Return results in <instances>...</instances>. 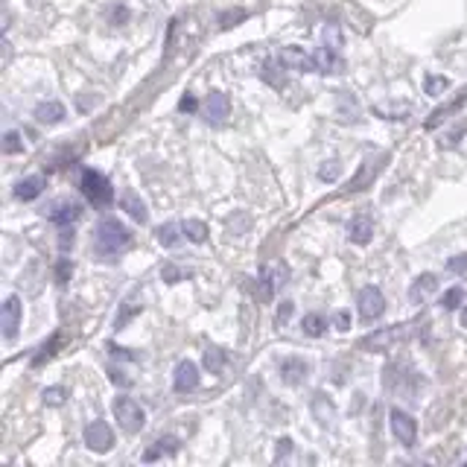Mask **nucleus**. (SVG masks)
<instances>
[{
  "label": "nucleus",
  "instance_id": "1",
  "mask_svg": "<svg viewBox=\"0 0 467 467\" xmlns=\"http://www.w3.org/2000/svg\"><path fill=\"white\" fill-rule=\"evenodd\" d=\"M132 243V231L126 228V225L114 216H105L100 219V225H96V231H94V251L100 254V257L111 260V257H117L120 251H126Z\"/></svg>",
  "mask_w": 467,
  "mask_h": 467
},
{
  "label": "nucleus",
  "instance_id": "2",
  "mask_svg": "<svg viewBox=\"0 0 467 467\" xmlns=\"http://www.w3.org/2000/svg\"><path fill=\"white\" fill-rule=\"evenodd\" d=\"M418 330V321H406V324H391V328H380L374 333H368L359 339V348L362 350H371V353H386L394 345H403L409 339L415 336Z\"/></svg>",
  "mask_w": 467,
  "mask_h": 467
},
{
  "label": "nucleus",
  "instance_id": "3",
  "mask_svg": "<svg viewBox=\"0 0 467 467\" xmlns=\"http://www.w3.org/2000/svg\"><path fill=\"white\" fill-rule=\"evenodd\" d=\"M79 190L94 207H108L111 202H114V187H111V181L100 173V169L85 167L79 173Z\"/></svg>",
  "mask_w": 467,
  "mask_h": 467
},
{
  "label": "nucleus",
  "instance_id": "4",
  "mask_svg": "<svg viewBox=\"0 0 467 467\" xmlns=\"http://www.w3.org/2000/svg\"><path fill=\"white\" fill-rule=\"evenodd\" d=\"M114 418L120 423V430L123 432H140L146 427V412H144V406H140L135 398H126V394H120V398L114 400Z\"/></svg>",
  "mask_w": 467,
  "mask_h": 467
},
{
  "label": "nucleus",
  "instance_id": "5",
  "mask_svg": "<svg viewBox=\"0 0 467 467\" xmlns=\"http://www.w3.org/2000/svg\"><path fill=\"white\" fill-rule=\"evenodd\" d=\"M386 161H389V155H386V152H383V155H365L362 164H359V169H357V176L348 181L345 193H359V190H365V187H371L374 178L380 176V169H383Z\"/></svg>",
  "mask_w": 467,
  "mask_h": 467
},
{
  "label": "nucleus",
  "instance_id": "6",
  "mask_svg": "<svg viewBox=\"0 0 467 467\" xmlns=\"http://www.w3.org/2000/svg\"><path fill=\"white\" fill-rule=\"evenodd\" d=\"M287 278H289V269L284 263L280 266H263L260 275H257V298L266 301V304L275 301V295L287 284Z\"/></svg>",
  "mask_w": 467,
  "mask_h": 467
},
{
  "label": "nucleus",
  "instance_id": "7",
  "mask_svg": "<svg viewBox=\"0 0 467 467\" xmlns=\"http://www.w3.org/2000/svg\"><path fill=\"white\" fill-rule=\"evenodd\" d=\"M389 423H391V432H394V438H398V444H403L409 450L418 444V421L409 412H403V409H391Z\"/></svg>",
  "mask_w": 467,
  "mask_h": 467
},
{
  "label": "nucleus",
  "instance_id": "8",
  "mask_svg": "<svg viewBox=\"0 0 467 467\" xmlns=\"http://www.w3.org/2000/svg\"><path fill=\"white\" fill-rule=\"evenodd\" d=\"M278 65L287 70H298V74H319L316 67V56L304 53L301 47H284L278 53Z\"/></svg>",
  "mask_w": 467,
  "mask_h": 467
},
{
  "label": "nucleus",
  "instance_id": "9",
  "mask_svg": "<svg viewBox=\"0 0 467 467\" xmlns=\"http://www.w3.org/2000/svg\"><path fill=\"white\" fill-rule=\"evenodd\" d=\"M21 319H24V304H21L18 295H9V298L3 301V309H0V328H3L6 342H12V339L18 336Z\"/></svg>",
  "mask_w": 467,
  "mask_h": 467
},
{
  "label": "nucleus",
  "instance_id": "10",
  "mask_svg": "<svg viewBox=\"0 0 467 467\" xmlns=\"http://www.w3.org/2000/svg\"><path fill=\"white\" fill-rule=\"evenodd\" d=\"M357 304H359L362 321H377L380 316L386 313V298H383V292H380L377 287H362Z\"/></svg>",
  "mask_w": 467,
  "mask_h": 467
},
{
  "label": "nucleus",
  "instance_id": "11",
  "mask_svg": "<svg viewBox=\"0 0 467 467\" xmlns=\"http://www.w3.org/2000/svg\"><path fill=\"white\" fill-rule=\"evenodd\" d=\"M82 438H85V447L94 450V452H108L111 444H114V432H111V427H108L105 421L88 423L85 432H82Z\"/></svg>",
  "mask_w": 467,
  "mask_h": 467
},
{
  "label": "nucleus",
  "instance_id": "12",
  "mask_svg": "<svg viewBox=\"0 0 467 467\" xmlns=\"http://www.w3.org/2000/svg\"><path fill=\"white\" fill-rule=\"evenodd\" d=\"M173 389L178 394H190L199 389V365L190 362V359H181L176 365V374H173Z\"/></svg>",
  "mask_w": 467,
  "mask_h": 467
},
{
  "label": "nucleus",
  "instance_id": "13",
  "mask_svg": "<svg viewBox=\"0 0 467 467\" xmlns=\"http://www.w3.org/2000/svg\"><path fill=\"white\" fill-rule=\"evenodd\" d=\"M309 374V362L301 359V357H287L280 359V380H284L287 386H301Z\"/></svg>",
  "mask_w": 467,
  "mask_h": 467
},
{
  "label": "nucleus",
  "instance_id": "14",
  "mask_svg": "<svg viewBox=\"0 0 467 467\" xmlns=\"http://www.w3.org/2000/svg\"><path fill=\"white\" fill-rule=\"evenodd\" d=\"M228 114H231V100H228V94L210 91V96L205 100V120H207V123H222Z\"/></svg>",
  "mask_w": 467,
  "mask_h": 467
},
{
  "label": "nucleus",
  "instance_id": "15",
  "mask_svg": "<svg viewBox=\"0 0 467 467\" xmlns=\"http://www.w3.org/2000/svg\"><path fill=\"white\" fill-rule=\"evenodd\" d=\"M348 239H350V243H357V246H368L374 239V219L365 216V214L353 216L350 225H348Z\"/></svg>",
  "mask_w": 467,
  "mask_h": 467
},
{
  "label": "nucleus",
  "instance_id": "16",
  "mask_svg": "<svg viewBox=\"0 0 467 467\" xmlns=\"http://www.w3.org/2000/svg\"><path fill=\"white\" fill-rule=\"evenodd\" d=\"M464 105H467V88L459 91L456 100H450V103H444V105H438L432 114L427 117V123H423V126H427V129H435V126H441L447 117H452V114H456V111H461Z\"/></svg>",
  "mask_w": 467,
  "mask_h": 467
},
{
  "label": "nucleus",
  "instance_id": "17",
  "mask_svg": "<svg viewBox=\"0 0 467 467\" xmlns=\"http://www.w3.org/2000/svg\"><path fill=\"white\" fill-rule=\"evenodd\" d=\"M140 313H144V301H140V295H129V298L120 304L117 316H114V330H126Z\"/></svg>",
  "mask_w": 467,
  "mask_h": 467
},
{
  "label": "nucleus",
  "instance_id": "18",
  "mask_svg": "<svg viewBox=\"0 0 467 467\" xmlns=\"http://www.w3.org/2000/svg\"><path fill=\"white\" fill-rule=\"evenodd\" d=\"M435 289H438V278L432 272H423V275H418L412 280V287H409V301H412V304H423Z\"/></svg>",
  "mask_w": 467,
  "mask_h": 467
},
{
  "label": "nucleus",
  "instance_id": "19",
  "mask_svg": "<svg viewBox=\"0 0 467 467\" xmlns=\"http://www.w3.org/2000/svg\"><path fill=\"white\" fill-rule=\"evenodd\" d=\"M44 187H47L44 176H30V178H21V181L15 184V199H21V202H35L38 196L44 193Z\"/></svg>",
  "mask_w": 467,
  "mask_h": 467
},
{
  "label": "nucleus",
  "instance_id": "20",
  "mask_svg": "<svg viewBox=\"0 0 467 467\" xmlns=\"http://www.w3.org/2000/svg\"><path fill=\"white\" fill-rule=\"evenodd\" d=\"M181 450V441L176 435H164L158 438L149 450H144V461H155V459H161V456H176V452Z\"/></svg>",
  "mask_w": 467,
  "mask_h": 467
},
{
  "label": "nucleus",
  "instance_id": "21",
  "mask_svg": "<svg viewBox=\"0 0 467 467\" xmlns=\"http://www.w3.org/2000/svg\"><path fill=\"white\" fill-rule=\"evenodd\" d=\"M65 117H67L65 105L56 103V100H47V103H38L35 105V120L44 123V126H56V123H62Z\"/></svg>",
  "mask_w": 467,
  "mask_h": 467
},
{
  "label": "nucleus",
  "instance_id": "22",
  "mask_svg": "<svg viewBox=\"0 0 467 467\" xmlns=\"http://www.w3.org/2000/svg\"><path fill=\"white\" fill-rule=\"evenodd\" d=\"M79 216H82V207L76 202H59L50 210V222L59 225V228H65V225H74Z\"/></svg>",
  "mask_w": 467,
  "mask_h": 467
},
{
  "label": "nucleus",
  "instance_id": "23",
  "mask_svg": "<svg viewBox=\"0 0 467 467\" xmlns=\"http://www.w3.org/2000/svg\"><path fill=\"white\" fill-rule=\"evenodd\" d=\"M120 207H123L126 214H129L135 222H140V225H144V222L149 219V210H146V205L140 202V199H137V196H135L132 190H126V193L120 196Z\"/></svg>",
  "mask_w": 467,
  "mask_h": 467
},
{
  "label": "nucleus",
  "instance_id": "24",
  "mask_svg": "<svg viewBox=\"0 0 467 467\" xmlns=\"http://www.w3.org/2000/svg\"><path fill=\"white\" fill-rule=\"evenodd\" d=\"M313 415H316V421L321 423V427H330L333 423V418H336V406H333V400H328V394H316L313 398Z\"/></svg>",
  "mask_w": 467,
  "mask_h": 467
},
{
  "label": "nucleus",
  "instance_id": "25",
  "mask_svg": "<svg viewBox=\"0 0 467 467\" xmlns=\"http://www.w3.org/2000/svg\"><path fill=\"white\" fill-rule=\"evenodd\" d=\"M313 56H316V67H319V74H336V70L342 67V62L336 59V50H333V47H328V44L319 47Z\"/></svg>",
  "mask_w": 467,
  "mask_h": 467
},
{
  "label": "nucleus",
  "instance_id": "26",
  "mask_svg": "<svg viewBox=\"0 0 467 467\" xmlns=\"http://www.w3.org/2000/svg\"><path fill=\"white\" fill-rule=\"evenodd\" d=\"M301 330H304L307 336L319 339V336L328 333V319H324L321 313H307V316L301 319Z\"/></svg>",
  "mask_w": 467,
  "mask_h": 467
},
{
  "label": "nucleus",
  "instance_id": "27",
  "mask_svg": "<svg viewBox=\"0 0 467 467\" xmlns=\"http://www.w3.org/2000/svg\"><path fill=\"white\" fill-rule=\"evenodd\" d=\"M158 243L164 246V248H176L178 243H181V237H184V231H181V225H176V222H167V225H161L158 231Z\"/></svg>",
  "mask_w": 467,
  "mask_h": 467
},
{
  "label": "nucleus",
  "instance_id": "28",
  "mask_svg": "<svg viewBox=\"0 0 467 467\" xmlns=\"http://www.w3.org/2000/svg\"><path fill=\"white\" fill-rule=\"evenodd\" d=\"M59 345H62V333H53V336L47 339V342L38 348L35 357H33V368H41L47 359H53V357H56V350H59Z\"/></svg>",
  "mask_w": 467,
  "mask_h": 467
},
{
  "label": "nucleus",
  "instance_id": "29",
  "mask_svg": "<svg viewBox=\"0 0 467 467\" xmlns=\"http://www.w3.org/2000/svg\"><path fill=\"white\" fill-rule=\"evenodd\" d=\"M181 231H184V237H187L190 243H205V239H207V225L199 222V219L181 222Z\"/></svg>",
  "mask_w": 467,
  "mask_h": 467
},
{
  "label": "nucleus",
  "instance_id": "30",
  "mask_svg": "<svg viewBox=\"0 0 467 467\" xmlns=\"http://www.w3.org/2000/svg\"><path fill=\"white\" fill-rule=\"evenodd\" d=\"M225 359H228V357H225V350L216 348V345H210V348L205 350V368H207L210 374H219L222 368H225Z\"/></svg>",
  "mask_w": 467,
  "mask_h": 467
},
{
  "label": "nucleus",
  "instance_id": "31",
  "mask_svg": "<svg viewBox=\"0 0 467 467\" xmlns=\"http://www.w3.org/2000/svg\"><path fill=\"white\" fill-rule=\"evenodd\" d=\"M447 88H450V79H447V76H435V74H430L427 79H423V91H427L430 96H441Z\"/></svg>",
  "mask_w": 467,
  "mask_h": 467
},
{
  "label": "nucleus",
  "instance_id": "32",
  "mask_svg": "<svg viewBox=\"0 0 467 467\" xmlns=\"http://www.w3.org/2000/svg\"><path fill=\"white\" fill-rule=\"evenodd\" d=\"M464 301H467V298H464V289H461V287H450V289L441 295V307H444V309H459Z\"/></svg>",
  "mask_w": 467,
  "mask_h": 467
},
{
  "label": "nucleus",
  "instance_id": "33",
  "mask_svg": "<svg viewBox=\"0 0 467 467\" xmlns=\"http://www.w3.org/2000/svg\"><path fill=\"white\" fill-rule=\"evenodd\" d=\"M41 400H44V406H62L67 400V389L65 386H50L41 391Z\"/></svg>",
  "mask_w": 467,
  "mask_h": 467
},
{
  "label": "nucleus",
  "instance_id": "34",
  "mask_svg": "<svg viewBox=\"0 0 467 467\" xmlns=\"http://www.w3.org/2000/svg\"><path fill=\"white\" fill-rule=\"evenodd\" d=\"M246 18H248V12H246V9H234V12H219V26H222V30H231V26L243 24Z\"/></svg>",
  "mask_w": 467,
  "mask_h": 467
},
{
  "label": "nucleus",
  "instance_id": "35",
  "mask_svg": "<svg viewBox=\"0 0 467 467\" xmlns=\"http://www.w3.org/2000/svg\"><path fill=\"white\" fill-rule=\"evenodd\" d=\"M339 176H342V164H339V161H324L321 167H319V178L321 181H336Z\"/></svg>",
  "mask_w": 467,
  "mask_h": 467
},
{
  "label": "nucleus",
  "instance_id": "36",
  "mask_svg": "<svg viewBox=\"0 0 467 467\" xmlns=\"http://www.w3.org/2000/svg\"><path fill=\"white\" fill-rule=\"evenodd\" d=\"M3 152L6 155H21L24 152V140L18 132H6L3 135Z\"/></svg>",
  "mask_w": 467,
  "mask_h": 467
},
{
  "label": "nucleus",
  "instance_id": "37",
  "mask_svg": "<svg viewBox=\"0 0 467 467\" xmlns=\"http://www.w3.org/2000/svg\"><path fill=\"white\" fill-rule=\"evenodd\" d=\"M70 275H74V263H70L67 257H62L59 263H56V284L65 287L67 280H70Z\"/></svg>",
  "mask_w": 467,
  "mask_h": 467
},
{
  "label": "nucleus",
  "instance_id": "38",
  "mask_svg": "<svg viewBox=\"0 0 467 467\" xmlns=\"http://www.w3.org/2000/svg\"><path fill=\"white\" fill-rule=\"evenodd\" d=\"M161 278L167 280V284H178V280L187 278V272H181L176 263H164V266H161Z\"/></svg>",
  "mask_w": 467,
  "mask_h": 467
},
{
  "label": "nucleus",
  "instance_id": "39",
  "mask_svg": "<svg viewBox=\"0 0 467 467\" xmlns=\"http://www.w3.org/2000/svg\"><path fill=\"white\" fill-rule=\"evenodd\" d=\"M447 272H452V275H467V251H464V254H456V257L447 260Z\"/></svg>",
  "mask_w": 467,
  "mask_h": 467
},
{
  "label": "nucleus",
  "instance_id": "40",
  "mask_svg": "<svg viewBox=\"0 0 467 467\" xmlns=\"http://www.w3.org/2000/svg\"><path fill=\"white\" fill-rule=\"evenodd\" d=\"M74 225H65V228H59V248L67 251V248H74Z\"/></svg>",
  "mask_w": 467,
  "mask_h": 467
},
{
  "label": "nucleus",
  "instance_id": "41",
  "mask_svg": "<svg viewBox=\"0 0 467 467\" xmlns=\"http://www.w3.org/2000/svg\"><path fill=\"white\" fill-rule=\"evenodd\" d=\"M108 380H111L114 386H120V389H129V386H132V377H126L120 368H108Z\"/></svg>",
  "mask_w": 467,
  "mask_h": 467
},
{
  "label": "nucleus",
  "instance_id": "42",
  "mask_svg": "<svg viewBox=\"0 0 467 467\" xmlns=\"http://www.w3.org/2000/svg\"><path fill=\"white\" fill-rule=\"evenodd\" d=\"M196 108H199V100H196L193 94H184L181 100H178V111H184V114H193Z\"/></svg>",
  "mask_w": 467,
  "mask_h": 467
},
{
  "label": "nucleus",
  "instance_id": "43",
  "mask_svg": "<svg viewBox=\"0 0 467 467\" xmlns=\"http://www.w3.org/2000/svg\"><path fill=\"white\" fill-rule=\"evenodd\" d=\"M105 348H108L111 357H117V359H137V353H129V348H120V345H114V342H108Z\"/></svg>",
  "mask_w": 467,
  "mask_h": 467
},
{
  "label": "nucleus",
  "instance_id": "44",
  "mask_svg": "<svg viewBox=\"0 0 467 467\" xmlns=\"http://www.w3.org/2000/svg\"><path fill=\"white\" fill-rule=\"evenodd\" d=\"M275 444H278L275 447V459H287L289 452H292V438H278Z\"/></svg>",
  "mask_w": 467,
  "mask_h": 467
},
{
  "label": "nucleus",
  "instance_id": "45",
  "mask_svg": "<svg viewBox=\"0 0 467 467\" xmlns=\"http://www.w3.org/2000/svg\"><path fill=\"white\" fill-rule=\"evenodd\" d=\"M324 41H328V47H333V50L342 47V35H339L336 26H328V30H324Z\"/></svg>",
  "mask_w": 467,
  "mask_h": 467
},
{
  "label": "nucleus",
  "instance_id": "46",
  "mask_svg": "<svg viewBox=\"0 0 467 467\" xmlns=\"http://www.w3.org/2000/svg\"><path fill=\"white\" fill-rule=\"evenodd\" d=\"M333 324H336V330H348L350 328V313H348V309H339V313L333 316Z\"/></svg>",
  "mask_w": 467,
  "mask_h": 467
},
{
  "label": "nucleus",
  "instance_id": "47",
  "mask_svg": "<svg viewBox=\"0 0 467 467\" xmlns=\"http://www.w3.org/2000/svg\"><path fill=\"white\" fill-rule=\"evenodd\" d=\"M464 135H467V123L461 126V129H456V132H450V135H447V140H441V146H456V144H459V140H461Z\"/></svg>",
  "mask_w": 467,
  "mask_h": 467
},
{
  "label": "nucleus",
  "instance_id": "48",
  "mask_svg": "<svg viewBox=\"0 0 467 467\" xmlns=\"http://www.w3.org/2000/svg\"><path fill=\"white\" fill-rule=\"evenodd\" d=\"M289 316H292V301H284V304H280V309H278V324H287Z\"/></svg>",
  "mask_w": 467,
  "mask_h": 467
},
{
  "label": "nucleus",
  "instance_id": "49",
  "mask_svg": "<svg viewBox=\"0 0 467 467\" xmlns=\"http://www.w3.org/2000/svg\"><path fill=\"white\" fill-rule=\"evenodd\" d=\"M111 21H114V24H126V21H129V9H126V6H117L114 12H111Z\"/></svg>",
  "mask_w": 467,
  "mask_h": 467
},
{
  "label": "nucleus",
  "instance_id": "50",
  "mask_svg": "<svg viewBox=\"0 0 467 467\" xmlns=\"http://www.w3.org/2000/svg\"><path fill=\"white\" fill-rule=\"evenodd\" d=\"M461 328H467V301H464V307H461Z\"/></svg>",
  "mask_w": 467,
  "mask_h": 467
}]
</instances>
